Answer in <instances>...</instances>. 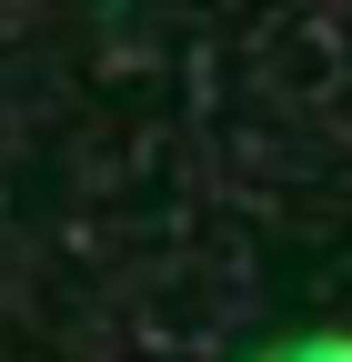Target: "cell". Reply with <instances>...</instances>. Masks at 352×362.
Here are the masks:
<instances>
[{
    "label": "cell",
    "instance_id": "6da1fadb",
    "mask_svg": "<svg viewBox=\"0 0 352 362\" xmlns=\"http://www.w3.org/2000/svg\"><path fill=\"white\" fill-rule=\"evenodd\" d=\"M272 362H352V342H342V332H322V342H292V352H272Z\"/></svg>",
    "mask_w": 352,
    "mask_h": 362
}]
</instances>
